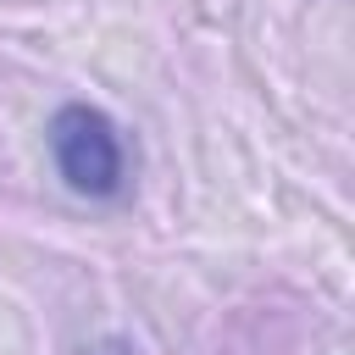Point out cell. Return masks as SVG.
Segmentation results:
<instances>
[{"label": "cell", "instance_id": "6da1fadb", "mask_svg": "<svg viewBox=\"0 0 355 355\" xmlns=\"http://www.w3.org/2000/svg\"><path fill=\"white\" fill-rule=\"evenodd\" d=\"M50 139V161L61 172V183L83 200H116L128 183V155H122V133L100 105H61L44 128Z\"/></svg>", "mask_w": 355, "mask_h": 355}]
</instances>
